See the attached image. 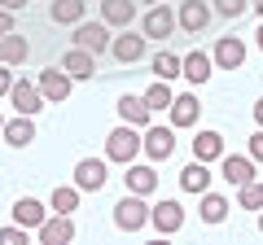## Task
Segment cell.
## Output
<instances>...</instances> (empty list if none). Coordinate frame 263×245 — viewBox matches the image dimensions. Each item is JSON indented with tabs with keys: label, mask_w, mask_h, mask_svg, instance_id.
<instances>
[{
	"label": "cell",
	"mask_w": 263,
	"mask_h": 245,
	"mask_svg": "<svg viewBox=\"0 0 263 245\" xmlns=\"http://www.w3.org/2000/svg\"><path fill=\"white\" fill-rule=\"evenodd\" d=\"M141 158V127H132V122H119L110 136H105V162H136Z\"/></svg>",
	"instance_id": "1"
},
{
	"label": "cell",
	"mask_w": 263,
	"mask_h": 245,
	"mask_svg": "<svg viewBox=\"0 0 263 245\" xmlns=\"http://www.w3.org/2000/svg\"><path fill=\"white\" fill-rule=\"evenodd\" d=\"M114 228L119 232H145L149 228V201L141 197V193H123L119 197V206H114Z\"/></svg>",
	"instance_id": "2"
},
{
	"label": "cell",
	"mask_w": 263,
	"mask_h": 245,
	"mask_svg": "<svg viewBox=\"0 0 263 245\" xmlns=\"http://www.w3.org/2000/svg\"><path fill=\"white\" fill-rule=\"evenodd\" d=\"M141 31H145V39H171V35L180 31V22H176V9H171L167 0L149 5V9H145V18H141Z\"/></svg>",
	"instance_id": "3"
},
{
	"label": "cell",
	"mask_w": 263,
	"mask_h": 245,
	"mask_svg": "<svg viewBox=\"0 0 263 245\" xmlns=\"http://www.w3.org/2000/svg\"><path fill=\"white\" fill-rule=\"evenodd\" d=\"M141 153L149 162H167L171 153H176V127H171V122L167 127H154L149 122V127L141 132Z\"/></svg>",
	"instance_id": "4"
},
{
	"label": "cell",
	"mask_w": 263,
	"mask_h": 245,
	"mask_svg": "<svg viewBox=\"0 0 263 245\" xmlns=\"http://www.w3.org/2000/svg\"><path fill=\"white\" fill-rule=\"evenodd\" d=\"M149 223H154V232H158V236H176L180 228H184V206H180L176 197L154 201V206H149Z\"/></svg>",
	"instance_id": "5"
},
{
	"label": "cell",
	"mask_w": 263,
	"mask_h": 245,
	"mask_svg": "<svg viewBox=\"0 0 263 245\" xmlns=\"http://www.w3.org/2000/svg\"><path fill=\"white\" fill-rule=\"evenodd\" d=\"M105 179H110L105 158H79V162H75V179H70V184H75L79 193H101Z\"/></svg>",
	"instance_id": "6"
},
{
	"label": "cell",
	"mask_w": 263,
	"mask_h": 245,
	"mask_svg": "<svg viewBox=\"0 0 263 245\" xmlns=\"http://www.w3.org/2000/svg\"><path fill=\"white\" fill-rule=\"evenodd\" d=\"M211 18H215V9L206 0H180V9H176V22H180L184 35H202L211 27Z\"/></svg>",
	"instance_id": "7"
},
{
	"label": "cell",
	"mask_w": 263,
	"mask_h": 245,
	"mask_svg": "<svg viewBox=\"0 0 263 245\" xmlns=\"http://www.w3.org/2000/svg\"><path fill=\"white\" fill-rule=\"evenodd\" d=\"M145 53H149V39H145V31H141V35H132V27H123V35L110 39V57H114V62H123V66H136Z\"/></svg>",
	"instance_id": "8"
},
{
	"label": "cell",
	"mask_w": 263,
	"mask_h": 245,
	"mask_svg": "<svg viewBox=\"0 0 263 245\" xmlns=\"http://www.w3.org/2000/svg\"><path fill=\"white\" fill-rule=\"evenodd\" d=\"M70 39H75V48H88V53H97V57H101V53H110V27H105V22H75V35H70Z\"/></svg>",
	"instance_id": "9"
},
{
	"label": "cell",
	"mask_w": 263,
	"mask_h": 245,
	"mask_svg": "<svg viewBox=\"0 0 263 245\" xmlns=\"http://www.w3.org/2000/svg\"><path fill=\"white\" fill-rule=\"evenodd\" d=\"M35 236H40V245H70V241H75V219L48 210V219L35 228Z\"/></svg>",
	"instance_id": "10"
},
{
	"label": "cell",
	"mask_w": 263,
	"mask_h": 245,
	"mask_svg": "<svg viewBox=\"0 0 263 245\" xmlns=\"http://www.w3.org/2000/svg\"><path fill=\"white\" fill-rule=\"evenodd\" d=\"M35 84H40V92H44V101H48V105H62L66 96H70V88H75V79L66 75L62 66H48V70H40Z\"/></svg>",
	"instance_id": "11"
},
{
	"label": "cell",
	"mask_w": 263,
	"mask_h": 245,
	"mask_svg": "<svg viewBox=\"0 0 263 245\" xmlns=\"http://www.w3.org/2000/svg\"><path fill=\"white\" fill-rule=\"evenodd\" d=\"M9 101H13V110H18V114H31V118H35V114L48 105V101H44V92H40V84H27V79H13Z\"/></svg>",
	"instance_id": "12"
},
{
	"label": "cell",
	"mask_w": 263,
	"mask_h": 245,
	"mask_svg": "<svg viewBox=\"0 0 263 245\" xmlns=\"http://www.w3.org/2000/svg\"><path fill=\"white\" fill-rule=\"evenodd\" d=\"M127 193H141V197H154L158 193V171L154 162H127V175H123Z\"/></svg>",
	"instance_id": "13"
},
{
	"label": "cell",
	"mask_w": 263,
	"mask_h": 245,
	"mask_svg": "<svg viewBox=\"0 0 263 245\" xmlns=\"http://www.w3.org/2000/svg\"><path fill=\"white\" fill-rule=\"evenodd\" d=\"M219 175H224L233 189H241V184L254 179V158L250 153H224V158H219Z\"/></svg>",
	"instance_id": "14"
},
{
	"label": "cell",
	"mask_w": 263,
	"mask_h": 245,
	"mask_svg": "<svg viewBox=\"0 0 263 245\" xmlns=\"http://www.w3.org/2000/svg\"><path fill=\"white\" fill-rule=\"evenodd\" d=\"M211 75H215V57H211V53H202V48H197V53H184V62H180V79H189L193 88H202Z\"/></svg>",
	"instance_id": "15"
},
{
	"label": "cell",
	"mask_w": 263,
	"mask_h": 245,
	"mask_svg": "<svg viewBox=\"0 0 263 245\" xmlns=\"http://www.w3.org/2000/svg\"><path fill=\"white\" fill-rule=\"evenodd\" d=\"M215 70H241L246 66V44H241V35H219V44H215Z\"/></svg>",
	"instance_id": "16"
},
{
	"label": "cell",
	"mask_w": 263,
	"mask_h": 245,
	"mask_svg": "<svg viewBox=\"0 0 263 245\" xmlns=\"http://www.w3.org/2000/svg\"><path fill=\"white\" fill-rule=\"evenodd\" d=\"M136 9H141L136 0H101V22L110 31H123V27L136 22Z\"/></svg>",
	"instance_id": "17"
},
{
	"label": "cell",
	"mask_w": 263,
	"mask_h": 245,
	"mask_svg": "<svg viewBox=\"0 0 263 245\" xmlns=\"http://www.w3.org/2000/svg\"><path fill=\"white\" fill-rule=\"evenodd\" d=\"M167 118H171V127H197V118H202V105H197V96L193 92H180L176 101H171V110H167Z\"/></svg>",
	"instance_id": "18"
},
{
	"label": "cell",
	"mask_w": 263,
	"mask_h": 245,
	"mask_svg": "<svg viewBox=\"0 0 263 245\" xmlns=\"http://www.w3.org/2000/svg\"><path fill=\"white\" fill-rule=\"evenodd\" d=\"M0 136H5V145H13V149H27V145L35 140V118H31V114H18V118H5Z\"/></svg>",
	"instance_id": "19"
},
{
	"label": "cell",
	"mask_w": 263,
	"mask_h": 245,
	"mask_svg": "<svg viewBox=\"0 0 263 245\" xmlns=\"http://www.w3.org/2000/svg\"><path fill=\"white\" fill-rule=\"evenodd\" d=\"M62 70L70 79H92L97 75V53H88V48H70V53H62Z\"/></svg>",
	"instance_id": "20"
},
{
	"label": "cell",
	"mask_w": 263,
	"mask_h": 245,
	"mask_svg": "<svg viewBox=\"0 0 263 245\" xmlns=\"http://www.w3.org/2000/svg\"><path fill=\"white\" fill-rule=\"evenodd\" d=\"M119 118L123 122H132V127H141V132H145V127H149V122H154V110H149V105H145V96H119Z\"/></svg>",
	"instance_id": "21"
},
{
	"label": "cell",
	"mask_w": 263,
	"mask_h": 245,
	"mask_svg": "<svg viewBox=\"0 0 263 245\" xmlns=\"http://www.w3.org/2000/svg\"><path fill=\"white\" fill-rule=\"evenodd\" d=\"M224 153H228V149H224V136H219V132L202 127V132L193 136V158H197V162H219Z\"/></svg>",
	"instance_id": "22"
},
{
	"label": "cell",
	"mask_w": 263,
	"mask_h": 245,
	"mask_svg": "<svg viewBox=\"0 0 263 245\" xmlns=\"http://www.w3.org/2000/svg\"><path fill=\"white\" fill-rule=\"evenodd\" d=\"M44 219H48V206H44V201H35V197H18V201H13V223H22L27 232H35Z\"/></svg>",
	"instance_id": "23"
},
{
	"label": "cell",
	"mask_w": 263,
	"mask_h": 245,
	"mask_svg": "<svg viewBox=\"0 0 263 245\" xmlns=\"http://www.w3.org/2000/svg\"><path fill=\"white\" fill-rule=\"evenodd\" d=\"M211 179H215V175H211V162H197V158H193L184 171H180V189H184V193H197V197H202V193L211 189Z\"/></svg>",
	"instance_id": "24"
},
{
	"label": "cell",
	"mask_w": 263,
	"mask_h": 245,
	"mask_svg": "<svg viewBox=\"0 0 263 245\" xmlns=\"http://www.w3.org/2000/svg\"><path fill=\"white\" fill-rule=\"evenodd\" d=\"M84 13H88V0H48V18L57 27H75V22H84Z\"/></svg>",
	"instance_id": "25"
},
{
	"label": "cell",
	"mask_w": 263,
	"mask_h": 245,
	"mask_svg": "<svg viewBox=\"0 0 263 245\" xmlns=\"http://www.w3.org/2000/svg\"><path fill=\"white\" fill-rule=\"evenodd\" d=\"M31 57V39L18 35V31H9V35H0V62L5 66H22Z\"/></svg>",
	"instance_id": "26"
},
{
	"label": "cell",
	"mask_w": 263,
	"mask_h": 245,
	"mask_svg": "<svg viewBox=\"0 0 263 245\" xmlns=\"http://www.w3.org/2000/svg\"><path fill=\"white\" fill-rule=\"evenodd\" d=\"M228 210H233V206H228L224 193H211V189L202 193V210H197V215H202V223H224Z\"/></svg>",
	"instance_id": "27"
},
{
	"label": "cell",
	"mask_w": 263,
	"mask_h": 245,
	"mask_svg": "<svg viewBox=\"0 0 263 245\" xmlns=\"http://www.w3.org/2000/svg\"><path fill=\"white\" fill-rule=\"evenodd\" d=\"M141 96H145V105H149L154 114H167V110H171V101H176V92H171V84H167V79H154V84L145 88Z\"/></svg>",
	"instance_id": "28"
},
{
	"label": "cell",
	"mask_w": 263,
	"mask_h": 245,
	"mask_svg": "<svg viewBox=\"0 0 263 245\" xmlns=\"http://www.w3.org/2000/svg\"><path fill=\"white\" fill-rule=\"evenodd\" d=\"M79 197H84V193H79L75 184H57L53 197H48V210H57V215H75V210H79Z\"/></svg>",
	"instance_id": "29"
},
{
	"label": "cell",
	"mask_w": 263,
	"mask_h": 245,
	"mask_svg": "<svg viewBox=\"0 0 263 245\" xmlns=\"http://www.w3.org/2000/svg\"><path fill=\"white\" fill-rule=\"evenodd\" d=\"M180 62H184V57L167 53V48L154 53V62H149V66H154V79H167V84H171V79H180Z\"/></svg>",
	"instance_id": "30"
},
{
	"label": "cell",
	"mask_w": 263,
	"mask_h": 245,
	"mask_svg": "<svg viewBox=\"0 0 263 245\" xmlns=\"http://www.w3.org/2000/svg\"><path fill=\"white\" fill-rule=\"evenodd\" d=\"M237 206H241V210H263V184H259V179H250V184L237 189Z\"/></svg>",
	"instance_id": "31"
},
{
	"label": "cell",
	"mask_w": 263,
	"mask_h": 245,
	"mask_svg": "<svg viewBox=\"0 0 263 245\" xmlns=\"http://www.w3.org/2000/svg\"><path fill=\"white\" fill-rule=\"evenodd\" d=\"M211 9H215L219 18H241V13L250 9V0H215V5H211Z\"/></svg>",
	"instance_id": "32"
},
{
	"label": "cell",
	"mask_w": 263,
	"mask_h": 245,
	"mask_svg": "<svg viewBox=\"0 0 263 245\" xmlns=\"http://www.w3.org/2000/svg\"><path fill=\"white\" fill-rule=\"evenodd\" d=\"M0 245H27V228H22V223L0 228Z\"/></svg>",
	"instance_id": "33"
},
{
	"label": "cell",
	"mask_w": 263,
	"mask_h": 245,
	"mask_svg": "<svg viewBox=\"0 0 263 245\" xmlns=\"http://www.w3.org/2000/svg\"><path fill=\"white\" fill-rule=\"evenodd\" d=\"M246 153H250L254 162H263V127H259V132L250 136V149H246Z\"/></svg>",
	"instance_id": "34"
},
{
	"label": "cell",
	"mask_w": 263,
	"mask_h": 245,
	"mask_svg": "<svg viewBox=\"0 0 263 245\" xmlns=\"http://www.w3.org/2000/svg\"><path fill=\"white\" fill-rule=\"evenodd\" d=\"M9 88H13V70L0 62V96H9Z\"/></svg>",
	"instance_id": "35"
},
{
	"label": "cell",
	"mask_w": 263,
	"mask_h": 245,
	"mask_svg": "<svg viewBox=\"0 0 263 245\" xmlns=\"http://www.w3.org/2000/svg\"><path fill=\"white\" fill-rule=\"evenodd\" d=\"M9 31H18V27H13V13L0 9V35H9Z\"/></svg>",
	"instance_id": "36"
},
{
	"label": "cell",
	"mask_w": 263,
	"mask_h": 245,
	"mask_svg": "<svg viewBox=\"0 0 263 245\" xmlns=\"http://www.w3.org/2000/svg\"><path fill=\"white\" fill-rule=\"evenodd\" d=\"M0 9H9V13H18V9H27V0H0Z\"/></svg>",
	"instance_id": "37"
},
{
	"label": "cell",
	"mask_w": 263,
	"mask_h": 245,
	"mask_svg": "<svg viewBox=\"0 0 263 245\" xmlns=\"http://www.w3.org/2000/svg\"><path fill=\"white\" fill-rule=\"evenodd\" d=\"M254 122H259V127H263V96H259V101H254Z\"/></svg>",
	"instance_id": "38"
},
{
	"label": "cell",
	"mask_w": 263,
	"mask_h": 245,
	"mask_svg": "<svg viewBox=\"0 0 263 245\" xmlns=\"http://www.w3.org/2000/svg\"><path fill=\"white\" fill-rule=\"evenodd\" d=\"M250 9L259 13V22H263V0H250Z\"/></svg>",
	"instance_id": "39"
},
{
	"label": "cell",
	"mask_w": 263,
	"mask_h": 245,
	"mask_svg": "<svg viewBox=\"0 0 263 245\" xmlns=\"http://www.w3.org/2000/svg\"><path fill=\"white\" fill-rule=\"evenodd\" d=\"M254 44H259V48H263V22H259V31H254Z\"/></svg>",
	"instance_id": "40"
},
{
	"label": "cell",
	"mask_w": 263,
	"mask_h": 245,
	"mask_svg": "<svg viewBox=\"0 0 263 245\" xmlns=\"http://www.w3.org/2000/svg\"><path fill=\"white\" fill-rule=\"evenodd\" d=\"M136 5H145V9H149V5H158V0H136Z\"/></svg>",
	"instance_id": "41"
},
{
	"label": "cell",
	"mask_w": 263,
	"mask_h": 245,
	"mask_svg": "<svg viewBox=\"0 0 263 245\" xmlns=\"http://www.w3.org/2000/svg\"><path fill=\"white\" fill-rule=\"evenodd\" d=\"M259 232H263V210H259Z\"/></svg>",
	"instance_id": "42"
},
{
	"label": "cell",
	"mask_w": 263,
	"mask_h": 245,
	"mask_svg": "<svg viewBox=\"0 0 263 245\" xmlns=\"http://www.w3.org/2000/svg\"><path fill=\"white\" fill-rule=\"evenodd\" d=\"M0 127H5V114H0Z\"/></svg>",
	"instance_id": "43"
}]
</instances>
